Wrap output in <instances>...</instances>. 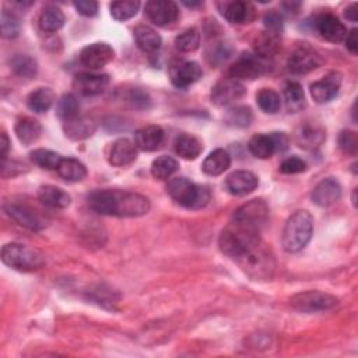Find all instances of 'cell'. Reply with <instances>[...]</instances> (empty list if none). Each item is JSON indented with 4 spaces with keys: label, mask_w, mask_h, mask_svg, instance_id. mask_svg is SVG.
Segmentation results:
<instances>
[{
    "label": "cell",
    "mask_w": 358,
    "mask_h": 358,
    "mask_svg": "<svg viewBox=\"0 0 358 358\" xmlns=\"http://www.w3.org/2000/svg\"><path fill=\"white\" fill-rule=\"evenodd\" d=\"M326 139L325 129L317 122H305L298 128L295 142L304 150H315L323 144Z\"/></svg>",
    "instance_id": "obj_20"
},
{
    "label": "cell",
    "mask_w": 358,
    "mask_h": 358,
    "mask_svg": "<svg viewBox=\"0 0 358 358\" xmlns=\"http://www.w3.org/2000/svg\"><path fill=\"white\" fill-rule=\"evenodd\" d=\"M30 157L35 165L44 169H57L59 164H61L64 158L61 154L46 149H37L30 154Z\"/></svg>",
    "instance_id": "obj_42"
},
{
    "label": "cell",
    "mask_w": 358,
    "mask_h": 358,
    "mask_svg": "<svg viewBox=\"0 0 358 358\" xmlns=\"http://www.w3.org/2000/svg\"><path fill=\"white\" fill-rule=\"evenodd\" d=\"M168 195L178 203L191 210H199L209 205L211 195L206 187L196 185L187 178H173L167 187Z\"/></svg>",
    "instance_id": "obj_5"
},
{
    "label": "cell",
    "mask_w": 358,
    "mask_h": 358,
    "mask_svg": "<svg viewBox=\"0 0 358 358\" xmlns=\"http://www.w3.org/2000/svg\"><path fill=\"white\" fill-rule=\"evenodd\" d=\"M229 165H231L229 154L223 149H217L206 157L202 169L205 173L210 176H218L224 173L229 168Z\"/></svg>",
    "instance_id": "obj_31"
},
{
    "label": "cell",
    "mask_w": 358,
    "mask_h": 358,
    "mask_svg": "<svg viewBox=\"0 0 358 358\" xmlns=\"http://www.w3.org/2000/svg\"><path fill=\"white\" fill-rule=\"evenodd\" d=\"M252 111L248 106H234L227 111L224 121L234 128H248L252 124Z\"/></svg>",
    "instance_id": "obj_38"
},
{
    "label": "cell",
    "mask_w": 358,
    "mask_h": 358,
    "mask_svg": "<svg viewBox=\"0 0 358 358\" xmlns=\"http://www.w3.org/2000/svg\"><path fill=\"white\" fill-rule=\"evenodd\" d=\"M109 86V76L95 73H79L73 80V87L84 97L102 94Z\"/></svg>",
    "instance_id": "obj_19"
},
{
    "label": "cell",
    "mask_w": 358,
    "mask_h": 358,
    "mask_svg": "<svg viewBox=\"0 0 358 358\" xmlns=\"http://www.w3.org/2000/svg\"><path fill=\"white\" fill-rule=\"evenodd\" d=\"M314 232V218L310 211L298 210L287 220L281 244L285 252L296 254L303 251L311 241Z\"/></svg>",
    "instance_id": "obj_3"
},
{
    "label": "cell",
    "mask_w": 358,
    "mask_h": 358,
    "mask_svg": "<svg viewBox=\"0 0 358 358\" xmlns=\"http://www.w3.org/2000/svg\"><path fill=\"white\" fill-rule=\"evenodd\" d=\"M307 171V162L300 158V157H290L287 160H284L280 165V172L287 173V175H294V173H301Z\"/></svg>",
    "instance_id": "obj_47"
},
{
    "label": "cell",
    "mask_w": 358,
    "mask_h": 358,
    "mask_svg": "<svg viewBox=\"0 0 358 358\" xmlns=\"http://www.w3.org/2000/svg\"><path fill=\"white\" fill-rule=\"evenodd\" d=\"M357 30H351L350 34H347L346 37V46L351 53H357L358 52V41H357Z\"/></svg>",
    "instance_id": "obj_51"
},
{
    "label": "cell",
    "mask_w": 358,
    "mask_h": 358,
    "mask_svg": "<svg viewBox=\"0 0 358 358\" xmlns=\"http://www.w3.org/2000/svg\"><path fill=\"white\" fill-rule=\"evenodd\" d=\"M2 261L6 266L19 272H37L45 266V258L41 252L17 243L3 247Z\"/></svg>",
    "instance_id": "obj_6"
},
{
    "label": "cell",
    "mask_w": 358,
    "mask_h": 358,
    "mask_svg": "<svg viewBox=\"0 0 358 358\" xmlns=\"http://www.w3.org/2000/svg\"><path fill=\"white\" fill-rule=\"evenodd\" d=\"M274 142H276V147H277V153H281L284 150H287L288 147V138L285 136V133H273Z\"/></svg>",
    "instance_id": "obj_52"
},
{
    "label": "cell",
    "mask_w": 358,
    "mask_h": 358,
    "mask_svg": "<svg viewBox=\"0 0 358 358\" xmlns=\"http://www.w3.org/2000/svg\"><path fill=\"white\" fill-rule=\"evenodd\" d=\"M341 198V185L335 178H326L314 188L312 200L317 206L329 207L337 203Z\"/></svg>",
    "instance_id": "obj_21"
},
{
    "label": "cell",
    "mask_w": 358,
    "mask_h": 358,
    "mask_svg": "<svg viewBox=\"0 0 358 358\" xmlns=\"http://www.w3.org/2000/svg\"><path fill=\"white\" fill-rule=\"evenodd\" d=\"M184 5L187 6V8H199V6H202L203 3H200V2H198V3H194V2H184Z\"/></svg>",
    "instance_id": "obj_55"
},
{
    "label": "cell",
    "mask_w": 358,
    "mask_h": 358,
    "mask_svg": "<svg viewBox=\"0 0 358 358\" xmlns=\"http://www.w3.org/2000/svg\"><path fill=\"white\" fill-rule=\"evenodd\" d=\"M248 147H249V151L256 158H261V160L270 158L274 153H277V147H276V142H274L273 133L272 135H265V133L255 135L251 139Z\"/></svg>",
    "instance_id": "obj_33"
},
{
    "label": "cell",
    "mask_w": 358,
    "mask_h": 358,
    "mask_svg": "<svg viewBox=\"0 0 358 358\" xmlns=\"http://www.w3.org/2000/svg\"><path fill=\"white\" fill-rule=\"evenodd\" d=\"M269 220V206L262 199L251 200L241 207H238L234 213L232 221L261 231Z\"/></svg>",
    "instance_id": "obj_9"
},
{
    "label": "cell",
    "mask_w": 358,
    "mask_h": 358,
    "mask_svg": "<svg viewBox=\"0 0 358 358\" xmlns=\"http://www.w3.org/2000/svg\"><path fill=\"white\" fill-rule=\"evenodd\" d=\"M173 146H175L176 154L185 160H196L203 151L202 142L194 135H188V133L179 135Z\"/></svg>",
    "instance_id": "obj_29"
},
{
    "label": "cell",
    "mask_w": 358,
    "mask_h": 358,
    "mask_svg": "<svg viewBox=\"0 0 358 358\" xmlns=\"http://www.w3.org/2000/svg\"><path fill=\"white\" fill-rule=\"evenodd\" d=\"M179 168V164L175 158L169 156H161L156 158L151 164V173L156 179H168Z\"/></svg>",
    "instance_id": "obj_41"
},
{
    "label": "cell",
    "mask_w": 358,
    "mask_h": 358,
    "mask_svg": "<svg viewBox=\"0 0 358 358\" xmlns=\"http://www.w3.org/2000/svg\"><path fill=\"white\" fill-rule=\"evenodd\" d=\"M164 138H165V133H164L162 128H160L157 125H150V126H144L136 132L135 144L138 146V149L151 153V151H156L157 149H160V146L164 143Z\"/></svg>",
    "instance_id": "obj_24"
},
{
    "label": "cell",
    "mask_w": 358,
    "mask_h": 358,
    "mask_svg": "<svg viewBox=\"0 0 358 358\" xmlns=\"http://www.w3.org/2000/svg\"><path fill=\"white\" fill-rule=\"evenodd\" d=\"M254 46H255L258 55L265 56V57H270L280 48L279 34L272 32V31H265L259 37H256Z\"/></svg>",
    "instance_id": "obj_37"
},
{
    "label": "cell",
    "mask_w": 358,
    "mask_h": 358,
    "mask_svg": "<svg viewBox=\"0 0 358 358\" xmlns=\"http://www.w3.org/2000/svg\"><path fill=\"white\" fill-rule=\"evenodd\" d=\"M9 149H10V140H9L8 135L3 132V133H2V142H0V154H2L3 161H6Z\"/></svg>",
    "instance_id": "obj_53"
},
{
    "label": "cell",
    "mask_w": 358,
    "mask_h": 358,
    "mask_svg": "<svg viewBox=\"0 0 358 358\" xmlns=\"http://www.w3.org/2000/svg\"><path fill=\"white\" fill-rule=\"evenodd\" d=\"M53 102H55V93L48 87H39L34 90L27 98L28 108L37 113H44L49 111Z\"/></svg>",
    "instance_id": "obj_34"
},
{
    "label": "cell",
    "mask_w": 358,
    "mask_h": 358,
    "mask_svg": "<svg viewBox=\"0 0 358 358\" xmlns=\"http://www.w3.org/2000/svg\"><path fill=\"white\" fill-rule=\"evenodd\" d=\"M203 72L199 64L196 62H178L171 66L169 69V77L175 87L185 88L196 83L199 79H202Z\"/></svg>",
    "instance_id": "obj_14"
},
{
    "label": "cell",
    "mask_w": 358,
    "mask_h": 358,
    "mask_svg": "<svg viewBox=\"0 0 358 358\" xmlns=\"http://www.w3.org/2000/svg\"><path fill=\"white\" fill-rule=\"evenodd\" d=\"M272 70L269 57L258 53H244L229 68L228 75L235 80H255Z\"/></svg>",
    "instance_id": "obj_7"
},
{
    "label": "cell",
    "mask_w": 358,
    "mask_h": 358,
    "mask_svg": "<svg viewBox=\"0 0 358 358\" xmlns=\"http://www.w3.org/2000/svg\"><path fill=\"white\" fill-rule=\"evenodd\" d=\"M339 304L336 296L322 291H304L291 296L290 305L300 312L314 314L333 310Z\"/></svg>",
    "instance_id": "obj_8"
},
{
    "label": "cell",
    "mask_w": 358,
    "mask_h": 358,
    "mask_svg": "<svg viewBox=\"0 0 358 358\" xmlns=\"http://www.w3.org/2000/svg\"><path fill=\"white\" fill-rule=\"evenodd\" d=\"M115 57V50L105 42H95L83 48L80 62L90 70H98L111 64Z\"/></svg>",
    "instance_id": "obj_11"
},
{
    "label": "cell",
    "mask_w": 358,
    "mask_h": 358,
    "mask_svg": "<svg viewBox=\"0 0 358 358\" xmlns=\"http://www.w3.org/2000/svg\"><path fill=\"white\" fill-rule=\"evenodd\" d=\"M150 97L140 88H132L128 94V104L136 109H147L150 106Z\"/></svg>",
    "instance_id": "obj_48"
},
{
    "label": "cell",
    "mask_w": 358,
    "mask_h": 358,
    "mask_svg": "<svg viewBox=\"0 0 358 358\" xmlns=\"http://www.w3.org/2000/svg\"><path fill=\"white\" fill-rule=\"evenodd\" d=\"M144 10L149 20L158 27L172 26L179 19V9L171 0H151L146 3Z\"/></svg>",
    "instance_id": "obj_12"
},
{
    "label": "cell",
    "mask_w": 358,
    "mask_h": 358,
    "mask_svg": "<svg viewBox=\"0 0 358 358\" xmlns=\"http://www.w3.org/2000/svg\"><path fill=\"white\" fill-rule=\"evenodd\" d=\"M224 19L232 24H248L255 19V8L249 2L232 0V2L218 3Z\"/></svg>",
    "instance_id": "obj_16"
},
{
    "label": "cell",
    "mask_w": 358,
    "mask_h": 358,
    "mask_svg": "<svg viewBox=\"0 0 358 358\" xmlns=\"http://www.w3.org/2000/svg\"><path fill=\"white\" fill-rule=\"evenodd\" d=\"M88 206L98 214L115 217H142L150 211V200L139 194L102 189L88 196Z\"/></svg>",
    "instance_id": "obj_1"
},
{
    "label": "cell",
    "mask_w": 358,
    "mask_h": 358,
    "mask_svg": "<svg viewBox=\"0 0 358 358\" xmlns=\"http://www.w3.org/2000/svg\"><path fill=\"white\" fill-rule=\"evenodd\" d=\"M15 132L20 143H23L24 146H30L41 138L42 126L38 121H35V119L24 116V117H20L16 122Z\"/></svg>",
    "instance_id": "obj_27"
},
{
    "label": "cell",
    "mask_w": 358,
    "mask_h": 358,
    "mask_svg": "<svg viewBox=\"0 0 358 358\" xmlns=\"http://www.w3.org/2000/svg\"><path fill=\"white\" fill-rule=\"evenodd\" d=\"M234 261L254 280H270L276 270L274 255L262 240L248 247Z\"/></svg>",
    "instance_id": "obj_2"
},
{
    "label": "cell",
    "mask_w": 358,
    "mask_h": 358,
    "mask_svg": "<svg viewBox=\"0 0 358 358\" xmlns=\"http://www.w3.org/2000/svg\"><path fill=\"white\" fill-rule=\"evenodd\" d=\"M357 15H358V6H357V3H352L351 6H348V8L346 9V17H347V20L355 23V21H357Z\"/></svg>",
    "instance_id": "obj_54"
},
{
    "label": "cell",
    "mask_w": 358,
    "mask_h": 358,
    "mask_svg": "<svg viewBox=\"0 0 358 358\" xmlns=\"http://www.w3.org/2000/svg\"><path fill=\"white\" fill-rule=\"evenodd\" d=\"M56 171L68 182H80L87 176L86 165L73 157L62 158Z\"/></svg>",
    "instance_id": "obj_30"
},
{
    "label": "cell",
    "mask_w": 358,
    "mask_h": 358,
    "mask_svg": "<svg viewBox=\"0 0 358 358\" xmlns=\"http://www.w3.org/2000/svg\"><path fill=\"white\" fill-rule=\"evenodd\" d=\"M315 28L329 42L339 44L346 39L347 28L346 26L333 15L323 13L315 19Z\"/></svg>",
    "instance_id": "obj_17"
},
{
    "label": "cell",
    "mask_w": 358,
    "mask_h": 358,
    "mask_svg": "<svg viewBox=\"0 0 358 358\" xmlns=\"http://www.w3.org/2000/svg\"><path fill=\"white\" fill-rule=\"evenodd\" d=\"M77 13L84 17H94L98 13V3L93 0H80V2L73 3Z\"/></svg>",
    "instance_id": "obj_49"
},
{
    "label": "cell",
    "mask_w": 358,
    "mask_h": 358,
    "mask_svg": "<svg viewBox=\"0 0 358 358\" xmlns=\"http://www.w3.org/2000/svg\"><path fill=\"white\" fill-rule=\"evenodd\" d=\"M341 75L332 72L323 79L311 84V95L317 104H326L332 101L340 91Z\"/></svg>",
    "instance_id": "obj_18"
},
{
    "label": "cell",
    "mask_w": 358,
    "mask_h": 358,
    "mask_svg": "<svg viewBox=\"0 0 358 358\" xmlns=\"http://www.w3.org/2000/svg\"><path fill=\"white\" fill-rule=\"evenodd\" d=\"M322 65V56L311 46H298L288 57V70L294 75H307Z\"/></svg>",
    "instance_id": "obj_10"
},
{
    "label": "cell",
    "mask_w": 358,
    "mask_h": 358,
    "mask_svg": "<svg viewBox=\"0 0 358 358\" xmlns=\"http://www.w3.org/2000/svg\"><path fill=\"white\" fill-rule=\"evenodd\" d=\"M259 185L258 176L251 171H235L225 179V188L231 195L245 196L252 194Z\"/></svg>",
    "instance_id": "obj_15"
},
{
    "label": "cell",
    "mask_w": 358,
    "mask_h": 358,
    "mask_svg": "<svg viewBox=\"0 0 358 358\" xmlns=\"http://www.w3.org/2000/svg\"><path fill=\"white\" fill-rule=\"evenodd\" d=\"M0 27H2V35L5 38H16L20 34V20L19 17L9 12L3 10L2 17H0Z\"/></svg>",
    "instance_id": "obj_45"
},
{
    "label": "cell",
    "mask_w": 358,
    "mask_h": 358,
    "mask_svg": "<svg viewBox=\"0 0 358 358\" xmlns=\"http://www.w3.org/2000/svg\"><path fill=\"white\" fill-rule=\"evenodd\" d=\"M136 157H138V146L132 140L122 138V139H117L112 144L108 156V161L113 167H126L132 164L136 160Z\"/></svg>",
    "instance_id": "obj_23"
},
{
    "label": "cell",
    "mask_w": 358,
    "mask_h": 358,
    "mask_svg": "<svg viewBox=\"0 0 358 358\" xmlns=\"http://www.w3.org/2000/svg\"><path fill=\"white\" fill-rule=\"evenodd\" d=\"M200 45V32L196 28L185 30L175 38V46L181 52H194Z\"/></svg>",
    "instance_id": "obj_43"
},
{
    "label": "cell",
    "mask_w": 358,
    "mask_h": 358,
    "mask_svg": "<svg viewBox=\"0 0 358 358\" xmlns=\"http://www.w3.org/2000/svg\"><path fill=\"white\" fill-rule=\"evenodd\" d=\"M256 101L259 108L266 113H276L281 108L280 95L273 88H262L256 95Z\"/></svg>",
    "instance_id": "obj_44"
},
{
    "label": "cell",
    "mask_w": 358,
    "mask_h": 358,
    "mask_svg": "<svg viewBox=\"0 0 358 358\" xmlns=\"http://www.w3.org/2000/svg\"><path fill=\"white\" fill-rule=\"evenodd\" d=\"M79 111H80V104L76 95L73 94H65L57 101L56 113L64 122L70 121V119H75L76 116H79Z\"/></svg>",
    "instance_id": "obj_39"
},
{
    "label": "cell",
    "mask_w": 358,
    "mask_h": 358,
    "mask_svg": "<svg viewBox=\"0 0 358 358\" xmlns=\"http://www.w3.org/2000/svg\"><path fill=\"white\" fill-rule=\"evenodd\" d=\"M12 70L21 79H32L38 72V65L34 57L28 55H15L10 59Z\"/></svg>",
    "instance_id": "obj_36"
},
{
    "label": "cell",
    "mask_w": 358,
    "mask_h": 358,
    "mask_svg": "<svg viewBox=\"0 0 358 358\" xmlns=\"http://www.w3.org/2000/svg\"><path fill=\"white\" fill-rule=\"evenodd\" d=\"M140 9V2L135 0H125V2H113L109 6L111 16L117 21H126L138 15Z\"/></svg>",
    "instance_id": "obj_40"
},
{
    "label": "cell",
    "mask_w": 358,
    "mask_h": 358,
    "mask_svg": "<svg viewBox=\"0 0 358 358\" xmlns=\"http://www.w3.org/2000/svg\"><path fill=\"white\" fill-rule=\"evenodd\" d=\"M265 26L267 28V31L280 34V31L283 30V17L281 15L276 13L274 10H272L269 15H266L265 17Z\"/></svg>",
    "instance_id": "obj_50"
},
{
    "label": "cell",
    "mask_w": 358,
    "mask_h": 358,
    "mask_svg": "<svg viewBox=\"0 0 358 358\" xmlns=\"http://www.w3.org/2000/svg\"><path fill=\"white\" fill-rule=\"evenodd\" d=\"M65 24L64 12L56 6H48L39 16V27L45 32H56Z\"/></svg>",
    "instance_id": "obj_35"
},
{
    "label": "cell",
    "mask_w": 358,
    "mask_h": 358,
    "mask_svg": "<svg viewBox=\"0 0 358 358\" xmlns=\"http://www.w3.org/2000/svg\"><path fill=\"white\" fill-rule=\"evenodd\" d=\"M259 234L261 231H256L254 228L232 221L223 229L218 240V247L224 255L235 259L236 256H240L248 247H251L252 244L261 240Z\"/></svg>",
    "instance_id": "obj_4"
},
{
    "label": "cell",
    "mask_w": 358,
    "mask_h": 358,
    "mask_svg": "<svg viewBox=\"0 0 358 358\" xmlns=\"http://www.w3.org/2000/svg\"><path fill=\"white\" fill-rule=\"evenodd\" d=\"M247 94V88L240 80L223 79L211 91V102L217 106H228L235 101L241 100Z\"/></svg>",
    "instance_id": "obj_13"
},
{
    "label": "cell",
    "mask_w": 358,
    "mask_h": 358,
    "mask_svg": "<svg viewBox=\"0 0 358 358\" xmlns=\"http://www.w3.org/2000/svg\"><path fill=\"white\" fill-rule=\"evenodd\" d=\"M284 101L288 112L296 113L303 111L305 108V94L303 86L296 82H288L284 87Z\"/></svg>",
    "instance_id": "obj_32"
},
{
    "label": "cell",
    "mask_w": 358,
    "mask_h": 358,
    "mask_svg": "<svg viewBox=\"0 0 358 358\" xmlns=\"http://www.w3.org/2000/svg\"><path fill=\"white\" fill-rule=\"evenodd\" d=\"M133 35H135L139 49L143 50L144 53H154L162 45L161 37L157 34L156 30H153L149 26L136 27L133 31Z\"/></svg>",
    "instance_id": "obj_28"
},
{
    "label": "cell",
    "mask_w": 358,
    "mask_h": 358,
    "mask_svg": "<svg viewBox=\"0 0 358 358\" xmlns=\"http://www.w3.org/2000/svg\"><path fill=\"white\" fill-rule=\"evenodd\" d=\"M38 199L49 209H66L72 203V198L68 192L52 185L39 188Z\"/></svg>",
    "instance_id": "obj_26"
},
{
    "label": "cell",
    "mask_w": 358,
    "mask_h": 358,
    "mask_svg": "<svg viewBox=\"0 0 358 358\" xmlns=\"http://www.w3.org/2000/svg\"><path fill=\"white\" fill-rule=\"evenodd\" d=\"M5 210L19 225L30 231H41L45 228L44 220L35 211H32L30 207L24 205L21 206L17 203H8L5 206Z\"/></svg>",
    "instance_id": "obj_22"
},
{
    "label": "cell",
    "mask_w": 358,
    "mask_h": 358,
    "mask_svg": "<svg viewBox=\"0 0 358 358\" xmlns=\"http://www.w3.org/2000/svg\"><path fill=\"white\" fill-rule=\"evenodd\" d=\"M65 133L72 140H84L93 136L97 131V124L94 119L88 116H76L70 121H66L64 125Z\"/></svg>",
    "instance_id": "obj_25"
},
{
    "label": "cell",
    "mask_w": 358,
    "mask_h": 358,
    "mask_svg": "<svg viewBox=\"0 0 358 358\" xmlns=\"http://www.w3.org/2000/svg\"><path fill=\"white\" fill-rule=\"evenodd\" d=\"M339 147L341 149L343 153L355 156L358 150V138L357 133L352 131H343L339 135Z\"/></svg>",
    "instance_id": "obj_46"
}]
</instances>
